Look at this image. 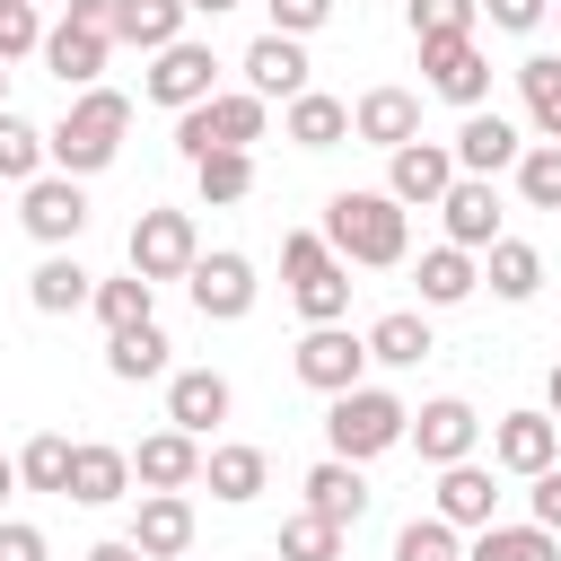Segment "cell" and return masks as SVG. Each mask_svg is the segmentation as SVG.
Returning a JSON list of instances; mask_svg holds the SVG:
<instances>
[{"instance_id":"681fc988","label":"cell","mask_w":561,"mask_h":561,"mask_svg":"<svg viewBox=\"0 0 561 561\" xmlns=\"http://www.w3.org/2000/svg\"><path fill=\"white\" fill-rule=\"evenodd\" d=\"M61 18H70V26H96V35H114V0H61Z\"/></svg>"},{"instance_id":"7a4b0ae2","label":"cell","mask_w":561,"mask_h":561,"mask_svg":"<svg viewBox=\"0 0 561 561\" xmlns=\"http://www.w3.org/2000/svg\"><path fill=\"white\" fill-rule=\"evenodd\" d=\"M123 131H131V96L123 88H79L70 114L44 131V149H53L61 175H105L123 158Z\"/></svg>"},{"instance_id":"5b68a950","label":"cell","mask_w":561,"mask_h":561,"mask_svg":"<svg viewBox=\"0 0 561 561\" xmlns=\"http://www.w3.org/2000/svg\"><path fill=\"white\" fill-rule=\"evenodd\" d=\"M263 123H272V96H254V88H219V96H202V105H184V114H175V149H184V158L254 149V140H263Z\"/></svg>"},{"instance_id":"60d3db41","label":"cell","mask_w":561,"mask_h":561,"mask_svg":"<svg viewBox=\"0 0 561 561\" xmlns=\"http://www.w3.org/2000/svg\"><path fill=\"white\" fill-rule=\"evenodd\" d=\"M526 210H561V140H526V158L508 167Z\"/></svg>"},{"instance_id":"6da1fadb","label":"cell","mask_w":561,"mask_h":561,"mask_svg":"<svg viewBox=\"0 0 561 561\" xmlns=\"http://www.w3.org/2000/svg\"><path fill=\"white\" fill-rule=\"evenodd\" d=\"M324 245H333L342 263H359V272H394V263L412 254V210H403L386 184H342V193L324 202Z\"/></svg>"},{"instance_id":"9a60e30c","label":"cell","mask_w":561,"mask_h":561,"mask_svg":"<svg viewBox=\"0 0 561 561\" xmlns=\"http://www.w3.org/2000/svg\"><path fill=\"white\" fill-rule=\"evenodd\" d=\"M202 456H210V447L167 421V430H149V438L131 447V482H140V491H193V482H202Z\"/></svg>"},{"instance_id":"e575fe53","label":"cell","mask_w":561,"mask_h":561,"mask_svg":"<svg viewBox=\"0 0 561 561\" xmlns=\"http://www.w3.org/2000/svg\"><path fill=\"white\" fill-rule=\"evenodd\" d=\"M517 96H526L535 140H561V53H526L517 61Z\"/></svg>"},{"instance_id":"e0dca14e","label":"cell","mask_w":561,"mask_h":561,"mask_svg":"<svg viewBox=\"0 0 561 561\" xmlns=\"http://www.w3.org/2000/svg\"><path fill=\"white\" fill-rule=\"evenodd\" d=\"M491 473H500V465H473V456H465V465H438V491H430V508H438L456 535L491 526V517H500V482H491Z\"/></svg>"},{"instance_id":"52a82bcc","label":"cell","mask_w":561,"mask_h":561,"mask_svg":"<svg viewBox=\"0 0 561 561\" xmlns=\"http://www.w3.org/2000/svg\"><path fill=\"white\" fill-rule=\"evenodd\" d=\"M421 88L473 114V105H491V53L473 35H430L421 44Z\"/></svg>"},{"instance_id":"ba28073f","label":"cell","mask_w":561,"mask_h":561,"mask_svg":"<svg viewBox=\"0 0 561 561\" xmlns=\"http://www.w3.org/2000/svg\"><path fill=\"white\" fill-rule=\"evenodd\" d=\"M140 96L149 105H167V114H184V105H202V96H219V53L210 44H167V53H149V70H140Z\"/></svg>"},{"instance_id":"8d00e7d4","label":"cell","mask_w":561,"mask_h":561,"mask_svg":"<svg viewBox=\"0 0 561 561\" xmlns=\"http://www.w3.org/2000/svg\"><path fill=\"white\" fill-rule=\"evenodd\" d=\"M193 193H202L210 210L245 202V193H254V149H210V158H193Z\"/></svg>"},{"instance_id":"7402d4cb","label":"cell","mask_w":561,"mask_h":561,"mask_svg":"<svg viewBox=\"0 0 561 561\" xmlns=\"http://www.w3.org/2000/svg\"><path fill=\"white\" fill-rule=\"evenodd\" d=\"M61 500H79V508H114V500H131V447L79 438V456H70V491H61Z\"/></svg>"},{"instance_id":"db71d44e","label":"cell","mask_w":561,"mask_h":561,"mask_svg":"<svg viewBox=\"0 0 561 561\" xmlns=\"http://www.w3.org/2000/svg\"><path fill=\"white\" fill-rule=\"evenodd\" d=\"M184 9H193V18H228L237 0H184Z\"/></svg>"},{"instance_id":"f1b7e54d","label":"cell","mask_w":561,"mask_h":561,"mask_svg":"<svg viewBox=\"0 0 561 561\" xmlns=\"http://www.w3.org/2000/svg\"><path fill=\"white\" fill-rule=\"evenodd\" d=\"M184 0H114V44H140V53H167L184 44Z\"/></svg>"},{"instance_id":"ac0fdd59","label":"cell","mask_w":561,"mask_h":561,"mask_svg":"<svg viewBox=\"0 0 561 561\" xmlns=\"http://www.w3.org/2000/svg\"><path fill=\"white\" fill-rule=\"evenodd\" d=\"M228 412H237V386H228L219 368H175V377H167V421H175V430L210 438Z\"/></svg>"},{"instance_id":"9f6ffc18","label":"cell","mask_w":561,"mask_h":561,"mask_svg":"<svg viewBox=\"0 0 561 561\" xmlns=\"http://www.w3.org/2000/svg\"><path fill=\"white\" fill-rule=\"evenodd\" d=\"M552 26H561V0H552Z\"/></svg>"},{"instance_id":"cb8c5ba5","label":"cell","mask_w":561,"mask_h":561,"mask_svg":"<svg viewBox=\"0 0 561 561\" xmlns=\"http://www.w3.org/2000/svg\"><path fill=\"white\" fill-rule=\"evenodd\" d=\"M351 140H368V149L421 140V96H412V88H368V96L351 105Z\"/></svg>"},{"instance_id":"11a10c76","label":"cell","mask_w":561,"mask_h":561,"mask_svg":"<svg viewBox=\"0 0 561 561\" xmlns=\"http://www.w3.org/2000/svg\"><path fill=\"white\" fill-rule=\"evenodd\" d=\"M0 105H9V61H0Z\"/></svg>"},{"instance_id":"5bb4252c","label":"cell","mask_w":561,"mask_h":561,"mask_svg":"<svg viewBox=\"0 0 561 561\" xmlns=\"http://www.w3.org/2000/svg\"><path fill=\"white\" fill-rule=\"evenodd\" d=\"M491 465L517 473V482H535L543 465H561V421L552 412H500L491 421Z\"/></svg>"},{"instance_id":"d6a6232c","label":"cell","mask_w":561,"mask_h":561,"mask_svg":"<svg viewBox=\"0 0 561 561\" xmlns=\"http://www.w3.org/2000/svg\"><path fill=\"white\" fill-rule=\"evenodd\" d=\"M280 131H289L298 149H333V140H351V105H342V96H324V88H307V96H289Z\"/></svg>"},{"instance_id":"ee69618b","label":"cell","mask_w":561,"mask_h":561,"mask_svg":"<svg viewBox=\"0 0 561 561\" xmlns=\"http://www.w3.org/2000/svg\"><path fill=\"white\" fill-rule=\"evenodd\" d=\"M26 53H44V18L35 0H0V61H26Z\"/></svg>"},{"instance_id":"603a6c76","label":"cell","mask_w":561,"mask_h":561,"mask_svg":"<svg viewBox=\"0 0 561 561\" xmlns=\"http://www.w3.org/2000/svg\"><path fill=\"white\" fill-rule=\"evenodd\" d=\"M131 543H140L149 561H184V552H193V500H184V491H140Z\"/></svg>"},{"instance_id":"30bf717a","label":"cell","mask_w":561,"mask_h":561,"mask_svg":"<svg viewBox=\"0 0 561 561\" xmlns=\"http://www.w3.org/2000/svg\"><path fill=\"white\" fill-rule=\"evenodd\" d=\"M193 263H202L193 210H140V219H131V272H140V280H184Z\"/></svg>"},{"instance_id":"d590c367","label":"cell","mask_w":561,"mask_h":561,"mask_svg":"<svg viewBox=\"0 0 561 561\" xmlns=\"http://www.w3.org/2000/svg\"><path fill=\"white\" fill-rule=\"evenodd\" d=\"M53 167V149H44V123H26L18 105H0V184H35Z\"/></svg>"},{"instance_id":"4fadbf2b","label":"cell","mask_w":561,"mask_h":561,"mask_svg":"<svg viewBox=\"0 0 561 561\" xmlns=\"http://www.w3.org/2000/svg\"><path fill=\"white\" fill-rule=\"evenodd\" d=\"M456 175H465V167H456L447 140H403V149H386V193H394L403 210H438Z\"/></svg>"},{"instance_id":"f5cc1de1","label":"cell","mask_w":561,"mask_h":561,"mask_svg":"<svg viewBox=\"0 0 561 561\" xmlns=\"http://www.w3.org/2000/svg\"><path fill=\"white\" fill-rule=\"evenodd\" d=\"M9 491H26V482H18V456H0V500H9Z\"/></svg>"},{"instance_id":"1f68e13d","label":"cell","mask_w":561,"mask_h":561,"mask_svg":"<svg viewBox=\"0 0 561 561\" xmlns=\"http://www.w3.org/2000/svg\"><path fill=\"white\" fill-rule=\"evenodd\" d=\"M465 561H561V535L535 526V517H526V526H500V517H491V526H473Z\"/></svg>"},{"instance_id":"bcb514c9","label":"cell","mask_w":561,"mask_h":561,"mask_svg":"<svg viewBox=\"0 0 561 561\" xmlns=\"http://www.w3.org/2000/svg\"><path fill=\"white\" fill-rule=\"evenodd\" d=\"M482 18H491L500 35H535V26L552 18V0H482Z\"/></svg>"},{"instance_id":"836d02e7","label":"cell","mask_w":561,"mask_h":561,"mask_svg":"<svg viewBox=\"0 0 561 561\" xmlns=\"http://www.w3.org/2000/svg\"><path fill=\"white\" fill-rule=\"evenodd\" d=\"M105 368H114L123 386H140V377H175V368H167V333H158V316H149V324L105 333Z\"/></svg>"},{"instance_id":"4316f807","label":"cell","mask_w":561,"mask_h":561,"mask_svg":"<svg viewBox=\"0 0 561 561\" xmlns=\"http://www.w3.org/2000/svg\"><path fill=\"white\" fill-rule=\"evenodd\" d=\"M412 280H421V307H465V298L482 289V254H473V245H430V254L412 263Z\"/></svg>"},{"instance_id":"d6986e66","label":"cell","mask_w":561,"mask_h":561,"mask_svg":"<svg viewBox=\"0 0 561 561\" xmlns=\"http://www.w3.org/2000/svg\"><path fill=\"white\" fill-rule=\"evenodd\" d=\"M105 53H114V35H96V26H70V18H61V26H44V53H35V61L79 96V88H96V79H105Z\"/></svg>"},{"instance_id":"ab89813d","label":"cell","mask_w":561,"mask_h":561,"mask_svg":"<svg viewBox=\"0 0 561 561\" xmlns=\"http://www.w3.org/2000/svg\"><path fill=\"white\" fill-rule=\"evenodd\" d=\"M342 535H351V526H333V517L298 508V517H280L272 552H280V561H342Z\"/></svg>"},{"instance_id":"2e32d148","label":"cell","mask_w":561,"mask_h":561,"mask_svg":"<svg viewBox=\"0 0 561 561\" xmlns=\"http://www.w3.org/2000/svg\"><path fill=\"white\" fill-rule=\"evenodd\" d=\"M447 149H456V167H465V175H508V167L526 158V131H517L508 114L473 105V114L456 123V140H447Z\"/></svg>"},{"instance_id":"277c9868","label":"cell","mask_w":561,"mask_h":561,"mask_svg":"<svg viewBox=\"0 0 561 561\" xmlns=\"http://www.w3.org/2000/svg\"><path fill=\"white\" fill-rule=\"evenodd\" d=\"M403 430H412V403H403V394H386V386L324 394V447H333V456H351V465H368V456L403 447Z\"/></svg>"},{"instance_id":"4dcf8cb0","label":"cell","mask_w":561,"mask_h":561,"mask_svg":"<svg viewBox=\"0 0 561 561\" xmlns=\"http://www.w3.org/2000/svg\"><path fill=\"white\" fill-rule=\"evenodd\" d=\"M430 351H438V342H430V316H421V307H394V316L368 324V359H377V368H421Z\"/></svg>"},{"instance_id":"b9f144b4","label":"cell","mask_w":561,"mask_h":561,"mask_svg":"<svg viewBox=\"0 0 561 561\" xmlns=\"http://www.w3.org/2000/svg\"><path fill=\"white\" fill-rule=\"evenodd\" d=\"M394 561H465V543H456V526L430 508V517H412V526L394 535Z\"/></svg>"},{"instance_id":"816d5d0a","label":"cell","mask_w":561,"mask_h":561,"mask_svg":"<svg viewBox=\"0 0 561 561\" xmlns=\"http://www.w3.org/2000/svg\"><path fill=\"white\" fill-rule=\"evenodd\" d=\"M543 412L561 421V359H552V377H543Z\"/></svg>"},{"instance_id":"484cf974","label":"cell","mask_w":561,"mask_h":561,"mask_svg":"<svg viewBox=\"0 0 561 561\" xmlns=\"http://www.w3.org/2000/svg\"><path fill=\"white\" fill-rule=\"evenodd\" d=\"M298 491H307V508H316V517H333V526H359V517H368V473H359L351 456L307 465V482H298Z\"/></svg>"},{"instance_id":"f6af8a7d","label":"cell","mask_w":561,"mask_h":561,"mask_svg":"<svg viewBox=\"0 0 561 561\" xmlns=\"http://www.w3.org/2000/svg\"><path fill=\"white\" fill-rule=\"evenodd\" d=\"M272 9V35H316L333 18V0H263Z\"/></svg>"},{"instance_id":"f907efd6","label":"cell","mask_w":561,"mask_h":561,"mask_svg":"<svg viewBox=\"0 0 561 561\" xmlns=\"http://www.w3.org/2000/svg\"><path fill=\"white\" fill-rule=\"evenodd\" d=\"M79 561H149V552H140V543H131V535H105V543H88V552H79Z\"/></svg>"},{"instance_id":"f35d334b","label":"cell","mask_w":561,"mask_h":561,"mask_svg":"<svg viewBox=\"0 0 561 561\" xmlns=\"http://www.w3.org/2000/svg\"><path fill=\"white\" fill-rule=\"evenodd\" d=\"M70 456H79V438H61V430H35V438L18 447V482L61 500V491H70Z\"/></svg>"},{"instance_id":"8fae6325","label":"cell","mask_w":561,"mask_h":561,"mask_svg":"<svg viewBox=\"0 0 561 561\" xmlns=\"http://www.w3.org/2000/svg\"><path fill=\"white\" fill-rule=\"evenodd\" d=\"M184 289H193V307H202V324H237V316H254V263L237 254V245H210L193 272H184Z\"/></svg>"},{"instance_id":"ffe728a7","label":"cell","mask_w":561,"mask_h":561,"mask_svg":"<svg viewBox=\"0 0 561 561\" xmlns=\"http://www.w3.org/2000/svg\"><path fill=\"white\" fill-rule=\"evenodd\" d=\"M237 70H245L254 96H280L289 105V96H307V35H254Z\"/></svg>"},{"instance_id":"8992f818","label":"cell","mask_w":561,"mask_h":561,"mask_svg":"<svg viewBox=\"0 0 561 561\" xmlns=\"http://www.w3.org/2000/svg\"><path fill=\"white\" fill-rule=\"evenodd\" d=\"M289 368H298V386H316V394H351V386H368V333H351V324H307L298 333V351H289Z\"/></svg>"},{"instance_id":"7bdbcfd3","label":"cell","mask_w":561,"mask_h":561,"mask_svg":"<svg viewBox=\"0 0 561 561\" xmlns=\"http://www.w3.org/2000/svg\"><path fill=\"white\" fill-rule=\"evenodd\" d=\"M403 18H412V44H430V35H473L482 0H403Z\"/></svg>"},{"instance_id":"d4e9b609","label":"cell","mask_w":561,"mask_h":561,"mask_svg":"<svg viewBox=\"0 0 561 561\" xmlns=\"http://www.w3.org/2000/svg\"><path fill=\"white\" fill-rule=\"evenodd\" d=\"M438 219H447V245H500V193H491V175H456L447 184V202H438Z\"/></svg>"},{"instance_id":"c3c4849f","label":"cell","mask_w":561,"mask_h":561,"mask_svg":"<svg viewBox=\"0 0 561 561\" xmlns=\"http://www.w3.org/2000/svg\"><path fill=\"white\" fill-rule=\"evenodd\" d=\"M526 508H535V526H552V535H561V465H543V473L526 482Z\"/></svg>"},{"instance_id":"7c38bea8","label":"cell","mask_w":561,"mask_h":561,"mask_svg":"<svg viewBox=\"0 0 561 561\" xmlns=\"http://www.w3.org/2000/svg\"><path fill=\"white\" fill-rule=\"evenodd\" d=\"M403 447H412L421 465H465V456L482 447V412H473L465 394H430V403L412 412V430H403Z\"/></svg>"},{"instance_id":"74e56055","label":"cell","mask_w":561,"mask_h":561,"mask_svg":"<svg viewBox=\"0 0 561 561\" xmlns=\"http://www.w3.org/2000/svg\"><path fill=\"white\" fill-rule=\"evenodd\" d=\"M96 324L105 333H123V324H149L158 316V280H140V272H114V280H96Z\"/></svg>"},{"instance_id":"44dd1931","label":"cell","mask_w":561,"mask_h":561,"mask_svg":"<svg viewBox=\"0 0 561 561\" xmlns=\"http://www.w3.org/2000/svg\"><path fill=\"white\" fill-rule=\"evenodd\" d=\"M88 298H96V272H88L70 245H44V263L26 272V307H35V316H79Z\"/></svg>"},{"instance_id":"f546056e","label":"cell","mask_w":561,"mask_h":561,"mask_svg":"<svg viewBox=\"0 0 561 561\" xmlns=\"http://www.w3.org/2000/svg\"><path fill=\"white\" fill-rule=\"evenodd\" d=\"M482 280H491V298L526 307V298L543 289V254H535L526 237H500V245H482Z\"/></svg>"},{"instance_id":"3957f363","label":"cell","mask_w":561,"mask_h":561,"mask_svg":"<svg viewBox=\"0 0 561 561\" xmlns=\"http://www.w3.org/2000/svg\"><path fill=\"white\" fill-rule=\"evenodd\" d=\"M280 280H289V307L307 324H342L351 316V263L324 245V228H289L280 237Z\"/></svg>"},{"instance_id":"9c48e42d","label":"cell","mask_w":561,"mask_h":561,"mask_svg":"<svg viewBox=\"0 0 561 561\" xmlns=\"http://www.w3.org/2000/svg\"><path fill=\"white\" fill-rule=\"evenodd\" d=\"M79 184L88 175H61V167H44L35 184H18V219H26L35 245H79V228H88V193Z\"/></svg>"},{"instance_id":"83f0119b","label":"cell","mask_w":561,"mask_h":561,"mask_svg":"<svg viewBox=\"0 0 561 561\" xmlns=\"http://www.w3.org/2000/svg\"><path fill=\"white\" fill-rule=\"evenodd\" d=\"M202 482H210V500L245 508V500H263L272 456H263V447H245V438H228V447H210V456H202Z\"/></svg>"},{"instance_id":"6f0895ef","label":"cell","mask_w":561,"mask_h":561,"mask_svg":"<svg viewBox=\"0 0 561 561\" xmlns=\"http://www.w3.org/2000/svg\"><path fill=\"white\" fill-rule=\"evenodd\" d=\"M184 561H193V552H184Z\"/></svg>"},{"instance_id":"7dc6e473","label":"cell","mask_w":561,"mask_h":561,"mask_svg":"<svg viewBox=\"0 0 561 561\" xmlns=\"http://www.w3.org/2000/svg\"><path fill=\"white\" fill-rule=\"evenodd\" d=\"M0 561H53L44 526H26V517H0Z\"/></svg>"}]
</instances>
